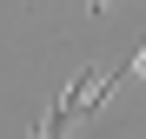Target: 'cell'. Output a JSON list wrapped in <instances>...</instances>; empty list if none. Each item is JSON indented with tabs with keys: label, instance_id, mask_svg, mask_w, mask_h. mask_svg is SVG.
Here are the masks:
<instances>
[{
	"label": "cell",
	"instance_id": "6da1fadb",
	"mask_svg": "<svg viewBox=\"0 0 146 139\" xmlns=\"http://www.w3.org/2000/svg\"><path fill=\"white\" fill-rule=\"evenodd\" d=\"M126 80H146V40L133 46V60H126V66H119V73H113V86H126Z\"/></svg>",
	"mask_w": 146,
	"mask_h": 139
},
{
	"label": "cell",
	"instance_id": "7a4b0ae2",
	"mask_svg": "<svg viewBox=\"0 0 146 139\" xmlns=\"http://www.w3.org/2000/svg\"><path fill=\"white\" fill-rule=\"evenodd\" d=\"M86 13H106V0H86Z\"/></svg>",
	"mask_w": 146,
	"mask_h": 139
}]
</instances>
